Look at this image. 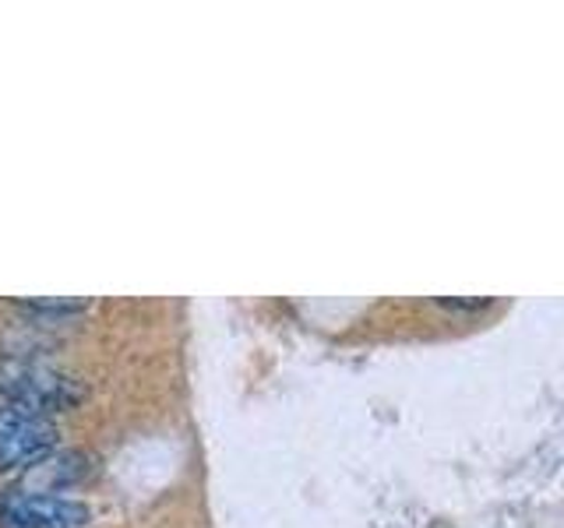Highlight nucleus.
Instances as JSON below:
<instances>
[{"label":"nucleus","instance_id":"nucleus-1","mask_svg":"<svg viewBox=\"0 0 564 528\" xmlns=\"http://www.w3.org/2000/svg\"><path fill=\"white\" fill-rule=\"evenodd\" d=\"M0 395L8 398V405H22L32 413H61L70 405L82 402V384L64 374V370L40 363V360H22L11 356L0 363Z\"/></svg>","mask_w":564,"mask_h":528},{"label":"nucleus","instance_id":"nucleus-2","mask_svg":"<svg viewBox=\"0 0 564 528\" xmlns=\"http://www.w3.org/2000/svg\"><path fill=\"white\" fill-rule=\"evenodd\" d=\"M57 448V422L22 405L0 409V469H32Z\"/></svg>","mask_w":564,"mask_h":528},{"label":"nucleus","instance_id":"nucleus-3","mask_svg":"<svg viewBox=\"0 0 564 528\" xmlns=\"http://www.w3.org/2000/svg\"><path fill=\"white\" fill-rule=\"evenodd\" d=\"M0 518L11 528H82L88 521V507L75 497L14 490L0 501Z\"/></svg>","mask_w":564,"mask_h":528},{"label":"nucleus","instance_id":"nucleus-5","mask_svg":"<svg viewBox=\"0 0 564 528\" xmlns=\"http://www.w3.org/2000/svg\"><path fill=\"white\" fill-rule=\"evenodd\" d=\"M22 307L25 314H35L40 321H61V317H75L85 310V299H22Z\"/></svg>","mask_w":564,"mask_h":528},{"label":"nucleus","instance_id":"nucleus-4","mask_svg":"<svg viewBox=\"0 0 564 528\" xmlns=\"http://www.w3.org/2000/svg\"><path fill=\"white\" fill-rule=\"evenodd\" d=\"M85 475V458L82 454H46L43 462L29 469L32 483H46L43 493H53V486H70Z\"/></svg>","mask_w":564,"mask_h":528}]
</instances>
